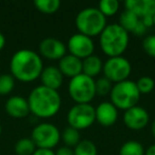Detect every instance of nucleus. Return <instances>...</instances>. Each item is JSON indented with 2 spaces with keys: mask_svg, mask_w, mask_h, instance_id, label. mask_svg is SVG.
I'll return each mask as SVG.
<instances>
[{
  "mask_svg": "<svg viewBox=\"0 0 155 155\" xmlns=\"http://www.w3.org/2000/svg\"><path fill=\"white\" fill-rule=\"evenodd\" d=\"M129 32L118 24L107 25L99 35L100 48L108 58L122 55L129 47Z\"/></svg>",
  "mask_w": 155,
  "mask_h": 155,
  "instance_id": "3",
  "label": "nucleus"
},
{
  "mask_svg": "<svg viewBox=\"0 0 155 155\" xmlns=\"http://www.w3.org/2000/svg\"><path fill=\"white\" fill-rule=\"evenodd\" d=\"M1 132H2V127H1V124H0V135H1Z\"/></svg>",
  "mask_w": 155,
  "mask_h": 155,
  "instance_id": "38",
  "label": "nucleus"
},
{
  "mask_svg": "<svg viewBox=\"0 0 155 155\" xmlns=\"http://www.w3.org/2000/svg\"><path fill=\"white\" fill-rule=\"evenodd\" d=\"M140 18L138 17L137 15H135L132 12L127 11V10H124L122 13L119 16V22L118 25L121 26L125 31L127 32H133L134 29L136 28L137 24L139 22Z\"/></svg>",
  "mask_w": 155,
  "mask_h": 155,
  "instance_id": "19",
  "label": "nucleus"
},
{
  "mask_svg": "<svg viewBox=\"0 0 155 155\" xmlns=\"http://www.w3.org/2000/svg\"><path fill=\"white\" fill-rule=\"evenodd\" d=\"M136 86L139 91L140 95H148L154 89L155 87V81L151 77L148 75H142L136 81Z\"/></svg>",
  "mask_w": 155,
  "mask_h": 155,
  "instance_id": "27",
  "label": "nucleus"
},
{
  "mask_svg": "<svg viewBox=\"0 0 155 155\" xmlns=\"http://www.w3.org/2000/svg\"><path fill=\"white\" fill-rule=\"evenodd\" d=\"M5 36L0 32V51L5 48Z\"/></svg>",
  "mask_w": 155,
  "mask_h": 155,
  "instance_id": "35",
  "label": "nucleus"
},
{
  "mask_svg": "<svg viewBox=\"0 0 155 155\" xmlns=\"http://www.w3.org/2000/svg\"><path fill=\"white\" fill-rule=\"evenodd\" d=\"M44 69L41 56L30 49H20L12 55L10 70L15 80L30 83L41 77Z\"/></svg>",
  "mask_w": 155,
  "mask_h": 155,
  "instance_id": "1",
  "label": "nucleus"
},
{
  "mask_svg": "<svg viewBox=\"0 0 155 155\" xmlns=\"http://www.w3.org/2000/svg\"><path fill=\"white\" fill-rule=\"evenodd\" d=\"M39 79L43 86L54 89V91H58L64 82V75L62 74L58 66H53V65L44 67Z\"/></svg>",
  "mask_w": 155,
  "mask_h": 155,
  "instance_id": "15",
  "label": "nucleus"
},
{
  "mask_svg": "<svg viewBox=\"0 0 155 155\" xmlns=\"http://www.w3.org/2000/svg\"><path fill=\"white\" fill-rule=\"evenodd\" d=\"M69 97L75 104L91 103L96 97V80L91 77L81 74L69 80L68 87Z\"/></svg>",
  "mask_w": 155,
  "mask_h": 155,
  "instance_id": "6",
  "label": "nucleus"
},
{
  "mask_svg": "<svg viewBox=\"0 0 155 155\" xmlns=\"http://www.w3.org/2000/svg\"><path fill=\"white\" fill-rule=\"evenodd\" d=\"M36 149L33 140L27 137L18 139L14 146V151L17 155H32Z\"/></svg>",
  "mask_w": 155,
  "mask_h": 155,
  "instance_id": "23",
  "label": "nucleus"
},
{
  "mask_svg": "<svg viewBox=\"0 0 155 155\" xmlns=\"http://www.w3.org/2000/svg\"><path fill=\"white\" fill-rule=\"evenodd\" d=\"M73 153L74 155H98V149L94 141L84 139L73 148Z\"/></svg>",
  "mask_w": 155,
  "mask_h": 155,
  "instance_id": "24",
  "label": "nucleus"
},
{
  "mask_svg": "<svg viewBox=\"0 0 155 155\" xmlns=\"http://www.w3.org/2000/svg\"><path fill=\"white\" fill-rule=\"evenodd\" d=\"M142 49L149 56L155 58V35H148L142 41Z\"/></svg>",
  "mask_w": 155,
  "mask_h": 155,
  "instance_id": "29",
  "label": "nucleus"
},
{
  "mask_svg": "<svg viewBox=\"0 0 155 155\" xmlns=\"http://www.w3.org/2000/svg\"><path fill=\"white\" fill-rule=\"evenodd\" d=\"M144 148L137 140H127L119 150V155H144Z\"/></svg>",
  "mask_w": 155,
  "mask_h": 155,
  "instance_id": "22",
  "label": "nucleus"
},
{
  "mask_svg": "<svg viewBox=\"0 0 155 155\" xmlns=\"http://www.w3.org/2000/svg\"><path fill=\"white\" fill-rule=\"evenodd\" d=\"M34 7L43 14H54L60 10V0H35Z\"/></svg>",
  "mask_w": 155,
  "mask_h": 155,
  "instance_id": "21",
  "label": "nucleus"
},
{
  "mask_svg": "<svg viewBox=\"0 0 155 155\" xmlns=\"http://www.w3.org/2000/svg\"><path fill=\"white\" fill-rule=\"evenodd\" d=\"M140 20H141L142 24L147 27V29L154 26V22H153V16H144V17L140 18Z\"/></svg>",
  "mask_w": 155,
  "mask_h": 155,
  "instance_id": "33",
  "label": "nucleus"
},
{
  "mask_svg": "<svg viewBox=\"0 0 155 155\" xmlns=\"http://www.w3.org/2000/svg\"><path fill=\"white\" fill-rule=\"evenodd\" d=\"M39 55L50 61H60L67 54L66 45L61 39L46 37L39 43Z\"/></svg>",
  "mask_w": 155,
  "mask_h": 155,
  "instance_id": "12",
  "label": "nucleus"
},
{
  "mask_svg": "<svg viewBox=\"0 0 155 155\" xmlns=\"http://www.w3.org/2000/svg\"><path fill=\"white\" fill-rule=\"evenodd\" d=\"M58 68L64 77L72 79L82 73V60L71 54H66L58 61Z\"/></svg>",
  "mask_w": 155,
  "mask_h": 155,
  "instance_id": "16",
  "label": "nucleus"
},
{
  "mask_svg": "<svg viewBox=\"0 0 155 155\" xmlns=\"http://www.w3.org/2000/svg\"><path fill=\"white\" fill-rule=\"evenodd\" d=\"M27 100L30 113L38 118H51L55 116L62 106V98L58 91L43 85L34 87Z\"/></svg>",
  "mask_w": 155,
  "mask_h": 155,
  "instance_id": "2",
  "label": "nucleus"
},
{
  "mask_svg": "<svg viewBox=\"0 0 155 155\" xmlns=\"http://www.w3.org/2000/svg\"><path fill=\"white\" fill-rule=\"evenodd\" d=\"M102 69H103V62L99 56L95 54L82 60V73L87 77L95 79L102 72Z\"/></svg>",
  "mask_w": 155,
  "mask_h": 155,
  "instance_id": "18",
  "label": "nucleus"
},
{
  "mask_svg": "<svg viewBox=\"0 0 155 155\" xmlns=\"http://www.w3.org/2000/svg\"><path fill=\"white\" fill-rule=\"evenodd\" d=\"M150 121V115L148 110L140 105H136L124 110L123 122L127 129L132 131H140L148 125Z\"/></svg>",
  "mask_w": 155,
  "mask_h": 155,
  "instance_id": "11",
  "label": "nucleus"
},
{
  "mask_svg": "<svg viewBox=\"0 0 155 155\" xmlns=\"http://www.w3.org/2000/svg\"><path fill=\"white\" fill-rule=\"evenodd\" d=\"M74 24L79 33L93 38L101 34L107 26V19L98 8L89 7L77 14Z\"/></svg>",
  "mask_w": 155,
  "mask_h": 155,
  "instance_id": "4",
  "label": "nucleus"
},
{
  "mask_svg": "<svg viewBox=\"0 0 155 155\" xmlns=\"http://www.w3.org/2000/svg\"><path fill=\"white\" fill-rule=\"evenodd\" d=\"M66 48L69 54L80 60H84L94 54L95 43L91 37L81 33H75L68 38Z\"/></svg>",
  "mask_w": 155,
  "mask_h": 155,
  "instance_id": "10",
  "label": "nucleus"
},
{
  "mask_svg": "<svg viewBox=\"0 0 155 155\" xmlns=\"http://www.w3.org/2000/svg\"><path fill=\"white\" fill-rule=\"evenodd\" d=\"M120 8V2L118 0H101L98 5L99 11L105 17H110L117 14Z\"/></svg>",
  "mask_w": 155,
  "mask_h": 155,
  "instance_id": "25",
  "label": "nucleus"
},
{
  "mask_svg": "<svg viewBox=\"0 0 155 155\" xmlns=\"http://www.w3.org/2000/svg\"><path fill=\"white\" fill-rule=\"evenodd\" d=\"M140 93L136 86V82L125 80L113 85L110 94V99L118 110H127L133 106L138 105Z\"/></svg>",
  "mask_w": 155,
  "mask_h": 155,
  "instance_id": "5",
  "label": "nucleus"
},
{
  "mask_svg": "<svg viewBox=\"0 0 155 155\" xmlns=\"http://www.w3.org/2000/svg\"><path fill=\"white\" fill-rule=\"evenodd\" d=\"M31 139L33 140L37 149L52 150L60 142L61 132L53 123L41 122L32 130Z\"/></svg>",
  "mask_w": 155,
  "mask_h": 155,
  "instance_id": "8",
  "label": "nucleus"
},
{
  "mask_svg": "<svg viewBox=\"0 0 155 155\" xmlns=\"http://www.w3.org/2000/svg\"><path fill=\"white\" fill-rule=\"evenodd\" d=\"M66 118L68 127L83 131L96 122V108L91 103L74 104L69 108Z\"/></svg>",
  "mask_w": 155,
  "mask_h": 155,
  "instance_id": "7",
  "label": "nucleus"
},
{
  "mask_svg": "<svg viewBox=\"0 0 155 155\" xmlns=\"http://www.w3.org/2000/svg\"><path fill=\"white\" fill-rule=\"evenodd\" d=\"M153 22H154V26H155V14L153 15Z\"/></svg>",
  "mask_w": 155,
  "mask_h": 155,
  "instance_id": "37",
  "label": "nucleus"
},
{
  "mask_svg": "<svg viewBox=\"0 0 155 155\" xmlns=\"http://www.w3.org/2000/svg\"><path fill=\"white\" fill-rule=\"evenodd\" d=\"M144 155H155V143L151 144V146L144 151Z\"/></svg>",
  "mask_w": 155,
  "mask_h": 155,
  "instance_id": "34",
  "label": "nucleus"
},
{
  "mask_svg": "<svg viewBox=\"0 0 155 155\" xmlns=\"http://www.w3.org/2000/svg\"><path fill=\"white\" fill-rule=\"evenodd\" d=\"M15 87V79L11 73L0 74V96H8Z\"/></svg>",
  "mask_w": 155,
  "mask_h": 155,
  "instance_id": "26",
  "label": "nucleus"
},
{
  "mask_svg": "<svg viewBox=\"0 0 155 155\" xmlns=\"http://www.w3.org/2000/svg\"><path fill=\"white\" fill-rule=\"evenodd\" d=\"M96 108V121L104 127L114 125L118 120V108L110 101L101 102Z\"/></svg>",
  "mask_w": 155,
  "mask_h": 155,
  "instance_id": "13",
  "label": "nucleus"
},
{
  "mask_svg": "<svg viewBox=\"0 0 155 155\" xmlns=\"http://www.w3.org/2000/svg\"><path fill=\"white\" fill-rule=\"evenodd\" d=\"M32 155H55V152L49 149H36Z\"/></svg>",
  "mask_w": 155,
  "mask_h": 155,
  "instance_id": "32",
  "label": "nucleus"
},
{
  "mask_svg": "<svg viewBox=\"0 0 155 155\" xmlns=\"http://www.w3.org/2000/svg\"><path fill=\"white\" fill-rule=\"evenodd\" d=\"M5 110L10 117L15 119H21L30 114L28 100L21 96H12L7 100Z\"/></svg>",
  "mask_w": 155,
  "mask_h": 155,
  "instance_id": "14",
  "label": "nucleus"
},
{
  "mask_svg": "<svg viewBox=\"0 0 155 155\" xmlns=\"http://www.w3.org/2000/svg\"><path fill=\"white\" fill-rule=\"evenodd\" d=\"M103 77L110 81L113 84L129 80L132 73V65L130 61L123 55L108 58L103 63Z\"/></svg>",
  "mask_w": 155,
  "mask_h": 155,
  "instance_id": "9",
  "label": "nucleus"
},
{
  "mask_svg": "<svg viewBox=\"0 0 155 155\" xmlns=\"http://www.w3.org/2000/svg\"><path fill=\"white\" fill-rule=\"evenodd\" d=\"M124 7L125 10L134 13L139 18L155 14V0H127Z\"/></svg>",
  "mask_w": 155,
  "mask_h": 155,
  "instance_id": "17",
  "label": "nucleus"
},
{
  "mask_svg": "<svg viewBox=\"0 0 155 155\" xmlns=\"http://www.w3.org/2000/svg\"><path fill=\"white\" fill-rule=\"evenodd\" d=\"M151 133H152V136L155 138V119L152 121V124H151Z\"/></svg>",
  "mask_w": 155,
  "mask_h": 155,
  "instance_id": "36",
  "label": "nucleus"
},
{
  "mask_svg": "<svg viewBox=\"0 0 155 155\" xmlns=\"http://www.w3.org/2000/svg\"><path fill=\"white\" fill-rule=\"evenodd\" d=\"M113 83L105 77H100L99 79L96 80V95L101 96H110V91L113 88Z\"/></svg>",
  "mask_w": 155,
  "mask_h": 155,
  "instance_id": "28",
  "label": "nucleus"
},
{
  "mask_svg": "<svg viewBox=\"0 0 155 155\" xmlns=\"http://www.w3.org/2000/svg\"><path fill=\"white\" fill-rule=\"evenodd\" d=\"M61 139L65 143L66 147L73 149L79 142L81 141V134L80 131L73 129L71 127H65L63 133H61Z\"/></svg>",
  "mask_w": 155,
  "mask_h": 155,
  "instance_id": "20",
  "label": "nucleus"
},
{
  "mask_svg": "<svg viewBox=\"0 0 155 155\" xmlns=\"http://www.w3.org/2000/svg\"><path fill=\"white\" fill-rule=\"evenodd\" d=\"M55 155H74V153H73V149L69 148V147H66V146H63V147H60V148L55 151Z\"/></svg>",
  "mask_w": 155,
  "mask_h": 155,
  "instance_id": "30",
  "label": "nucleus"
},
{
  "mask_svg": "<svg viewBox=\"0 0 155 155\" xmlns=\"http://www.w3.org/2000/svg\"><path fill=\"white\" fill-rule=\"evenodd\" d=\"M146 31H147V27L142 24L141 20H139V22L137 24L136 28L134 29V31L132 33L135 34V35H137V36H141V35H143L144 33H146Z\"/></svg>",
  "mask_w": 155,
  "mask_h": 155,
  "instance_id": "31",
  "label": "nucleus"
}]
</instances>
